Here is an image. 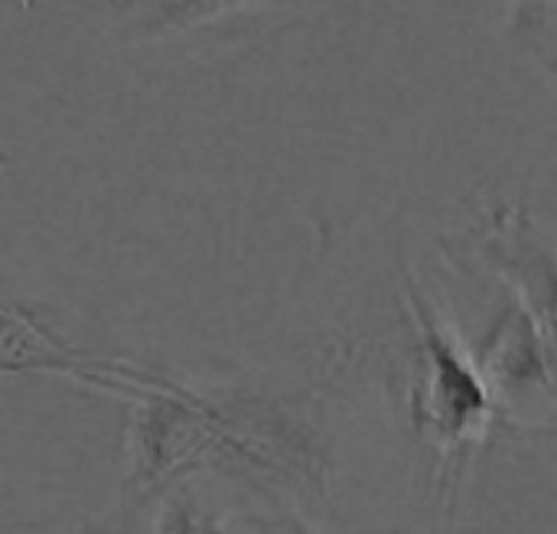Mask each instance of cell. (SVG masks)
Returning <instances> with one entry per match:
<instances>
[{
  "instance_id": "cell-4",
  "label": "cell",
  "mask_w": 557,
  "mask_h": 534,
  "mask_svg": "<svg viewBox=\"0 0 557 534\" xmlns=\"http://www.w3.org/2000/svg\"><path fill=\"white\" fill-rule=\"evenodd\" d=\"M163 534H225L212 519H202L189 509H173L170 522L163 525Z\"/></svg>"
},
{
  "instance_id": "cell-2",
  "label": "cell",
  "mask_w": 557,
  "mask_h": 534,
  "mask_svg": "<svg viewBox=\"0 0 557 534\" xmlns=\"http://www.w3.org/2000/svg\"><path fill=\"white\" fill-rule=\"evenodd\" d=\"M0 375H65L127 398L153 382L150 372L69 349L52 330L13 303H0Z\"/></svg>"
},
{
  "instance_id": "cell-3",
  "label": "cell",
  "mask_w": 557,
  "mask_h": 534,
  "mask_svg": "<svg viewBox=\"0 0 557 534\" xmlns=\"http://www.w3.org/2000/svg\"><path fill=\"white\" fill-rule=\"evenodd\" d=\"M483 251L490 268L503 274L519 297L529 303V316L545 336H552V307H555V258L548 245H539L525 219H509L506 212L493 219L483 235Z\"/></svg>"
},
{
  "instance_id": "cell-1",
  "label": "cell",
  "mask_w": 557,
  "mask_h": 534,
  "mask_svg": "<svg viewBox=\"0 0 557 534\" xmlns=\"http://www.w3.org/2000/svg\"><path fill=\"white\" fill-rule=\"evenodd\" d=\"M408 303L418 326V362L411 378V421L441 447V454H463L483 440L496 401L476 359L457 343V336L434 316L418 281L408 277Z\"/></svg>"
}]
</instances>
